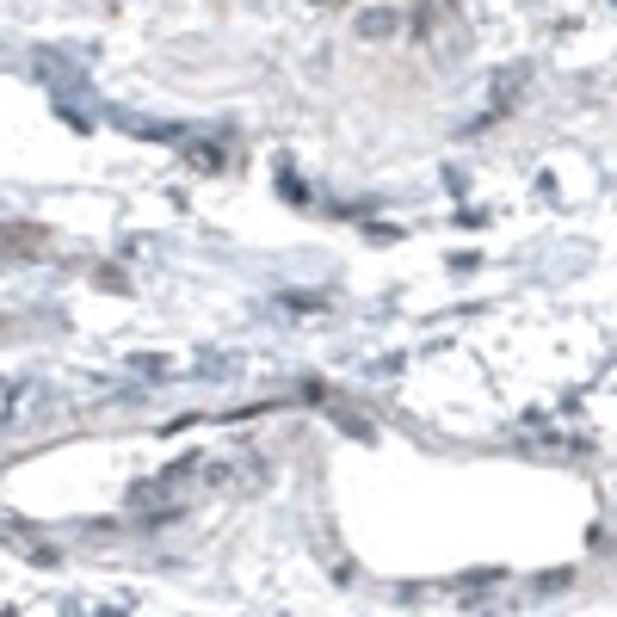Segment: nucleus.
<instances>
[{
    "mask_svg": "<svg viewBox=\"0 0 617 617\" xmlns=\"http://www.w3.org/2000/svg\"><path fill=\"white\" fill-rule=\"evenodd\" d=\"M445 13H451V0H426L414 25H420V31H439V25H445Z\"/></svg>",
    "mask_w": 617,
    "mask_h": 617,
    "instance_id": "nucleus-2",
    "label": "nucleus"
},
{
    "mask_svg": "<svg viewBox=\"0 0 617 617\" xmlns=\"http://www.w3.org/2000/svg\"><path fill=\"white\" fill-rule=\"evenodd\" d=\"M395 31H402V13H395V7H371V13H358V38L383 44V38H395Z\"/></svg>",
    "mask_w": 617,
    "mask_h": 617,
    "instance_id": "nucleus-1",
    "label": "nucleus"
}]
</instances>
